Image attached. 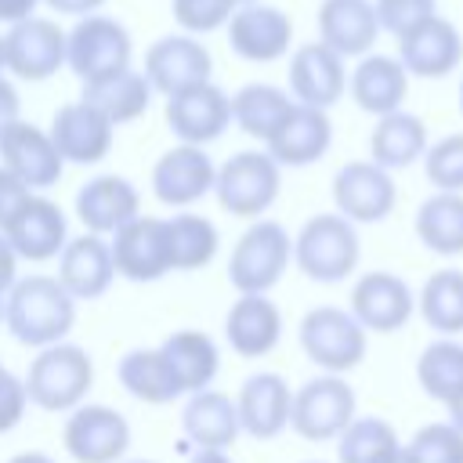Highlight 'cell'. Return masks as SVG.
<instances>
[{
    "mask_svg": "<svg viewBox=\"0 0 463 463\" xmlns=\"http://www.w3.org/2000/svg\"><path fill=\"white\" fill-rule=\"evenodd\" d=\"M224 33H228V47L242 61L268 65V61H279L289 54L293 18L275 4L250 0V4H239L232 11V18L224 22Z\"/></svg>",
    "mask_w": 463,
    "mask_h": 463,
    "instance_id": "10",
    "label": "cell"
},
{
    "mask_svg": "<svg viewBox=\"0 0 463 463\" xmlns=\"http://www.w3.org/2000/svg\"><path fill=\"white\" fill-rule=\"evenodd\" d=\"M365 333L344 307H311L300 318V347L322 373H351L365 358Z\"/></svg>",
    "mask_w": 463,
    "mask_h": 463,
    "instance_id": "7",
    "label": "cell"
},
{
    "mask_svg": "<svg viewBox=\"0 0 463 463\" xmlns=\"http://www.w3.org/2000/svg\"><path fill=\"white\" fill-rule=\"evenodd\" d=\"M362 257V242L354 221L336 213H315L293 239V264L311 282H344Z\"/></svg>",
    "mask_w": 463,
    "mask_h": 463,
    "instance_id": "3",
    "label": "cell"
},
{
    "mask_svg": "<svg viewBox=\"0 0 463 463\" xmlns=\"http://www.w3.org/2000/svg\"><path fill=\"white\" fill-rule=\"evenodd\" d=\"M29 394H25V380H18L14 373L0 369V434L18 427V420L25 416Z\"/></svg>",
    "mask_w": 463,
    "mask_h": 463,
    "instance_id": "45",
    "label": "cell"
},
{
    "mask_svg": "<svg viewBox=\"0 0 463 463\" xmlns=\"http://www.w3.org/2000/svg\"><path fill=\"white\" fill-rule=\"evenodd\" d=\"M152 83L156 94H177L192 83L210 80L213 72V58L206 51V43L195 33H170L159 36L148 51H145V69H141Z\"/></svg>",
    "mask_w": 463,
    "mask_h": 463,
    "instance_id": "15",
    "label": "cell"
},
{
    "mask_svg": "<svg viewBox=\"0 0 463 463\" xmlns=\"http://www.w3.org/2000/svg\"><path fill=\"white\" fill-rule=\"evenodd\" d=\"M307 463H318V459H307Z\"/></svg>",
    "mask_w": 463,
    "mask_h": 463,
    "instance_id": "60",
    "label": "cell"
},
{
    "mask_svg": "<svg viewBox=\"0 0 463 463\" xmlns=\"http://www.w3.org/2000/svg\"><path fill=\"white\" fill-rule=\"evenodd\" d=\"M224 336L235 354L260 358L271 354L282 340V315L268 293H239L224 315Z\"/></svg>",
    "mask_w": 463,
    "mask_h": 463,
    "instance_id": "28",
    "label": "cell"
},
{
    "mask_svg": "<svg viewBox=\"0 0 463 463\" xmlns=\"http://www.w3.org/2000/svg\"><path fill=\"white\" fill-rule=\"evenodd\" d=\"M383 463H416V459H412V452H409L405 445H398V449H394V452H391Z\"/></svg>",
    "mask_w": 463,
    "mask_h": 463,
    "instance_id": "54",
    "label": "cell"
},
{
    "mask_svg": "<svg viewBox=\"0 0 463 463\" xmlns=\"http://www.w3.org/2000/svg\"><path fill=\"white\" fill-rule=\"evenodd\" d=\"M293 260V239L279 221H253L232 246L228 282L239 293H268Z\"/></svg>",
    "mask_w": 463,
    "mask_h": 463,
    "instance_id": "5",
    "label": "cell"
},
{
    "mask_svg": "<svg viewBox=\"0 0 463 463\" xmlns=\"http://www.w3.org/2000/svg\"><path fill=\"white\" fill-rule=\"evenodd\" d=\"M47 134L58 145V152H61L65 163L94 166V163H101L112 152L116 123L98 105H90L87 98H80V101H69V105H61L54 112Z\"/></svg>",
    "mask_w": 463,
    "mask_h": 463,
    "instance_id": "19",
    "label": "cell"
},
{
    "mask_svg": "<svg viewBox=\"0 0 463 463\" xmlns=\"http://www.w3.org/2000/svg\"><path fill=\"white\" fill-rule=\"evenodd\" d=\"M347 94L369 116L394 112L409 98V72L398 61V54H373L369 51L347 72Z\"/></svg>",
    "mask_w": 463,
    "mask_h": 463,
    "instance_id": "26",
    "label": "cell"
},
{
    "mask_svg": "<svg viewBox=\"0 0 463 463\" xmlns=\"http://www.w3.org/2000/svg\"><path fill=\"white\" fill-rule=\"evenodd\" d=\"M166 242H170V271H195L213 260L221 239L206 217L184 210L166 217Z\"/></svg>",
    "mask_w": 463,
    "mask_h": 463,
    "instance_id": "38",
    "label": "cell"
},
{
    "mask_svg": "<svg viewBox=\"0 0 463 463\" xmlns=\"http://www.w3.org/2000/svg\"><path fill=\"white\" fill-rule=\"evenodd\" d=\"M0 232L18 253V260H54L69 242L65 213L47 195H29Z\"/></svg>",
    "mask_w": 463,
    "mask_h": 463,
    "instance_id": "21",
    "label": "cell"
},
{
    "mask_svg": "<svg viewBox=\"0 0 463 463\" xmlns=\"http://www.w3.org/2000/svg\"><path fill=\"white\" fill-rule=\"evenodd\" d=\"M65 452L76 463H119L130 449L127 416L109 405H76L65 420Z\"/></svg>",
    "mask_w": 463,
    "mask_h": 463,
    "instance_id": "11",
    "label": "cell"
},
{
    "mask_svg": "<svg viewBox=\"0 0 463 463\" xmlns=\"http://www.w3.org/2000/svg\"><path fill=\"white\" fill-rule=\"evenodd\" d=\"M235 4H250V0H235Z\"/></svg>",
    "mask_w": 463,
    "mask_h": 463,
    "instance_id": "59",
    "label": "cell"
},
{
    "mask_svg": "<svg viewBox=\"0 0 463 463\" xmlns=\"http://www.w3.org/2000/svg\"><path fill=\"white\" fill-rule=\"evenodd\" d=\"M0 72H4V36H0Z\"/></svg>",
    "mask_w": 463,
    "mask_h": 463,
    "instance_id": "55",
    "label": "cell"
},
{
    "mask_svg": "<svg viewBox=\"0 0 463 463\" xmlns=\"http://www.w3.org/2000/svg\"><path fill=\"white\" fill-rule=\"evenodd\" d=\"M192 463H232V456H228V449H199L192 456Z\"/></svg>",
    "mask_w": 463,
    "mask_h": 463,
    "instance_id": "51",
    "label": "cell"
},
{
    "mask_svg": "<svg viewBox=\"0 0 463 463\" xmlns=\"http://www.w3.org/2000/svg\"><path fill=\"white\" fill-rule=\"evenodd\" d=\"M333 203L336 210L354 224H376L383 221L398 203V184L391 170H383L373 159L344 163L333 174Z\"/></svg>",
    "mask_w": 463,
    "mask_h": 463,
    "instance_id": "12",
    "label": "cell"
},
{
    "mask_svg": "<svg viewBox=\"0 0 463 463\" xmlns=\"http://www.w3.org/2000/svg\"><path fill=\"white\" fill-rule=\"evenodd\" d=\"M423 174L441 192H463V134H445L427 145Z\"/></svg>",
    "mask_w": 463,
    "mask_h": 463,
    "instance_id": "42",
    "label": "cell"
},
{
    "mask_svg": "<svg viewBox=\"0 0 463 463\" xmlns=\"http://www.w3.org/2000/svg\"><path fill=\"white\" fill-rule=\"evenodd\" d=\"M420 318L441 336L463 333V271L459 268H438L423 282Z\"/></svg>",
    "mask_w": 463,
    "mask_h": 463,
    "instance_id": "37",
    "label": "cell"
},
{
    "mask_svg": "<svg viewBox=\"0 0 463 463\" xmlns=\"http://www.w3.org/2000/svg\"><path fill=\"white\" fill-rule=\"evenodd\" d=\"M430 137H427V123L416 112L394 109L376 116V127L369 134V159L380 163L383 170H405L416 159H423Z\"/></svg>",
    "mask_w": 463,
    "mask_h": 463,
    "instance_id": "31",
    "label": "cell"
},
{
    "mask_svg": "<svg viewBox=\"0 0 463 463\" xmlns=\"http://www.w3.org/2000/svg\"><path fill=\"white\" fill-rule=\"evenodd\" d=\"M7 463H54L47 452H18V456H11Z\"/></svg>",
    "mask_w": 463,
    "mask_h": 463,
    "instance_id": "53",
    "label": "cell"
},
{
    "mask_svg": "<svg viewBox=\"0 0 463 463\" xmlns=\"http://www.w3.org/2000/svg\"><path fill=\"white\" fill-rule=\"evenodd\" d=\"M18 112H22L18 87L0 72V127H4V123H11V119H18Z\"/></svg>",
    "mask_w": 463,
    "mask_h": 463,
    "instance_id": "47",
    "label": "cell"
},
{
    "mask_svg": "<svg viewBox=\"0 0 463 463\" xmlns=\"http://www.w3.org/2000/svg\"><path fill=\"white\" fill-rule=\"evenodd\" d=\"M239 4L235 0H170V14L174 22L184 29V33H213V29H224V22L232 18Z\"/></svg>",
    "mask_w": 463,
    "mask_h": 463,
    "instance_id": "43",
    "label": "cell"
},
{
    "mask_svg": "<svg viewBox=\"0 0 463 463\" xmlns=\"http://www.w3.org/2000/svg\"><path fill=\"white\" fill-rule=\"evenodd\" d=\"M264 145H268V152L279 166H311V163H318L333 145L329 109L293 101V109L286 112V119L275 127V134Z\"/></svg>",
    "mask_w": 463,
    "mask_h": 463,
    "instance_id": "23",
    "label": "cell"
},
{
    "mask_svg": "<svg viewBox=\"0 0 463 463\" xmlns=\"http://www.w3.org/2000/svg\"><path fill=\"white\" fill-rule=\"evenodd\" d=\"M398 430L380 416H354L336 438L340 463H383L398 449Z\"/></svg>",
    "mask_w": 463,
    "mask_h": 463,
    "instance_id": "40",
    "label": "cell"
},
{
    "mask_svg": "<svg viewBox=\"0 0 463 463\" xmlns=\"http://www.w3.org/2000/svg\"><path fill=\"white\" fill-rule=\"evenodd\" d=\"M116 279V264H112V250L105 242V235L87 232L76 235L61 246L58 253V282L76 297V300H98Z\"/></svg>",
    "mask_w": 463,
    "mask_h": 463,
    "instance_id": "27",
    "label": "cell"
},
{
    "mask_svg": "<svg viewBox=\"0 0 463 463\" xmlns=\"http://www.w3.org/2000/svg\"><path fill=\"white\" fill-rule=\"evenodd\" d=\"M94 387V362L80 344H47L36 351L25 373V394L43 412H69L76 409L87 391Z\"/></svg>",
    "mask_w": 463,
    "mask_h": 463,
    "instance_id": "2",
    "label": "cell"
},
{
    "mask_svg": "<svg viewBox=\"0 0 463 463\" xmlns=\"http://www.w3.org/2000/svg\"><path fill=\"white\" fill-rule=\"evenodd\" d=\"M235 409H239V427L250 438L271 441L289 427L293 391L279 373H253L242 380L235 394Z\"/></svg>",
    "mask_w": 463,
    "mask_h": 463,
    "instance_id": "24",
    "label": "cell"
},
{
    "mask_svg": "<svg viewBox=\"0 0 463 463\" xmlns=\"http://www.w3.org/2000/svg\"><path fill=\"white\" fill-rule=\"evenodd\" d=\"M213 177H217V166L213 159L206 156L203 145H174L166 148L156 166H152V192L159 203L174 206V210H184L192 203H199L206 192H213Z\"/></svg>",
    "mask_w": 463,
    "mask_h": 463,
    "instance_id": "20",
    "label": "cell"
},
{
    "mask_svg": "<svg viewBox=\"0 0 463 463\" xmlns=\"http://www.w3.org/2000/svg\"><path fill=\"white\" fill-rule=\"evenodd\" d=\"M159 347H163V354H166V362H170V369H174V376H177V383H181L184 394L210 387V380L217 376L221 354H217V344L206 333H199V329H177Z\"/></svg>",
    "mask_w": 463,
    "mask_h": 463,
    "instance_id": "35",
    "label": "cell"
},
{
    "mask_svg": "<svg viewBox=\"0 0 463 463\" xmlns=\"http://www.w3.org/2000/svg\"><path fill=\"white\" fill-rule=\"evenodd\" d=\"M65 65V29L54 18L29 14L4 33V72L25 83H43Z\"/></svg>",
    "mask_w": 463,
    "mask_h": 463,
    "instance_id": "9",
    "label": "cell"
},
{
    "mask_svg": "<svg viewBox=\"0 0 463 463\" xmlns=\"http://www.w3.org/2000/svg\"><path fill=\"white\" fill-rule=\"evenodd\" d=\"M380 29L391 33L394 40L402 33H409L412 25H420L423 18H430L438 11V0H373Z\"/></svg>",
    "mask_w": 463,
    "mask_h": 463,
    "instance_id": "44",
    "label": "cell"
},
{
    "mask_svg": "<svg viewBox=\"0 0 463 463\" xmlns=\"http://www.w3.org/2000/svg\"><path fill=\"white\" fill-rule=\"evenodd\" d=\"M137 206H141L137 188L119 174H98L76 192V217L83 221L87 232L98 235H112L119 224L137 217Z\"/></svg>",
    "mask_w": 463,
    "mask_h": 463,
    "instance_id": "29",
    "label": "cell"
},
{
    "mask_svg": "<svg viewBox=\"0 0 463 463\" xmlns=\"http://www.w3.org/2000/svg\"><path fill=\"white\" fill-rule=\"evenodd\" d=\"M152 83H148V76L141 72V69H134V65H127V69H119V72H109V76H101V80H90V83H83V94L80 98H87L90 105H98L116 127H123V123H134L137 116H145V109L152 105Z\"/></svg>",
    "mask_w": 463,
    "mask_h": 463,
    "instance_id": "32",
    "label": "cell"
},
{
    "mask_svg": "<svg viewBox=\"0 0 463 463\" xmlns=\"http://www.w3.org/2000/svg\"><path fill=\"white\" fill-rule=\"evenodd\" d=\"M282 188V166L271 159V152L264 148H242L235 156H228L217 166L213 177V192L224 213L232 217H260Z\"/></svg>",
    "mask_w": 463,
    "mask_h": 463,
    "instance_id": "4",
    "label": "cell"
},
{
    "mask_svg": "<svg viewBox=\"0 0 463 463\" xmlns=\"http://www.w3.org/2000/svg\"><path fill=\"white\" fill-rule=\"evenodd\" d=\"M416 239L438 257L463 253V192H434L416 210Z\"/></svg>",
    "mask_w": 463,
    "mask_h": 463,
    "instance_id": "34",
    "label": "cell"
},
{
    "mask_svg": "<svg viewBox=\"0 0 463 463\" xmlns=\"http://www.w3.org/2000/svg\"><path fill=\"white\" fill-rule=\"evenodd\" d=\"M315 25L318 40L344 58L369 54L376 47V36L383 33L373 0H322L315 11Z\"/></svg>",
    "mask_w": 463,
    "mask_h": 463,
    "instance_id": "25",
    "label": "cell"
},
{
    "mask_svg": "<svg viewBox=\"0 0 463 463\" xmlns=\"http://www.w3.org/2000/svg\"><path fill=\"white\" fill-rule=\"evenodd\" d=\"M29 195H33V188H29L22 177H14V174L0 163V228L14 217V210H18Z\"/></svg>",
    "mask_w": 463,
    "mask_h": 463,
    "instance_id": "46",
    "label": "cell"
},
{
    "mask_svg": "<svg viewBox=\"0 0 463 463\" xmlns=\"http://www.w3.org/2000/svg\"><path fill=\"white\" fill-rule=\"evenodd\" d=\"M0 322H4V300H0Z\"/></svg>",
    "mask_w": 463,
    "mask_h": 463,
    "instance_id": "58",
    "label": "cell"
},
{
    "mask_svg": "<svg viewBox=\"0 0 463 463\" xmlns=\"http://www.w3.org/2000/svg\"><path fill=\"white\" fill-rule=\"evenodd\" d=\"M416 380L423 387L427 398L434 402H449L463 391V344L456 336H441L434 344H427L416 358Z\"/></svg>",
    "mask_w": 463,
    "mask_h": 463,
    "instance_id": "39",
    "label": "cell"
},
{
    "mask_svg": "<svg viewBox=\"0 0 463 463\" xmlns=\"http://www.w3.org/2000/svg\"><path fill=\"white\" fill-rule=\"evenodd\" d=\"M354 387L340 373H326L307 380L300 391H293V409H289V427L304 441H329L340 438V430L354 420Z\"/></svg>",
    "mask_w": 463,
    "mask_h": 463,
    "instance_id": "8",
    "label": "cell"
},
{
    "mask_svg": "<svg viewBox=\"0 0 463 463\" xmlns=\"http://www.w3.org/2000/svg\"><path fill=\"white\" fill-rule=\"evenodd\" d=\"M344 61L347 58L336 54L322 40L300 43L289 54V72H286L293 101H304L315 109H333L347 94V65Z\"/></svg>",
    "mask_w": 463,
    "mask_h": 463,
    "instance_id": "18",
    "label": "cell"
},
{
    "mask_svg": "<svg viewBox=\"0 0 463 463\" xmlns=\"http://www.w3.org/2000/svg\"><path fill=\"white\" fill-rule=\"evenodd\" d=\"M398 61L409 76L420 80H445L463 61V33L456 22L441 18L438 11L398 36Z\"/></svg>",
    "mask_w": 463,
    "mask_h": 463,
    "instance_id": "14",
    "label": "cell"
},
{
    "mask_svg": "<svg viewBox=\"0 0 463 463\" xmlns=\"http://www.w3.org/2000/svg\"><path fill=\"white\" fill-rule=\"evenodd\" d=\"M14 268H18V253L11 250V242L0 232V293H7V286L14 282Z\"/></svg>",
    "mask_w": 463,
    "mask_h": 463,
    "instance_id": "50",
    "label": "cell"
},
{
    "mask_svg": "<svg viewBox=\"0 0 463 463\" xmlns=\"http://www.w3.org/2000/svg\"><path fill=\"white\" fill-rule=\"evenodd\" d=\"M116 275L130 282H156L170 271V242L163 217H130L109 239Z\"/></svg>",
    "mask_w": 463,
    "mask_h": 463,
    "instance_id": "13",
    "label": "cell"
},
{
    "mask_svg": "<svg viewBox=\"0 0 463 463\" xmlns=\"http://www.w3.org/2000/svg\"><path fill=\"white\" fill-rule=\"evenodd\" d=\"M40 4L43 0H0V25H14V22L36 14Z\"/></svg>",
    "mask_w": 463,
    "mask_h": 463,
    "instance_id": "48",
    "label": "cell"
},
{
    "mask_svg": "<svg viewBox=\"0 0 463 463\" xmlns=\"http://www.w3.org/2000/svg\"><path fill=\"white\" fill-rule=\"evenodd\" d=\"M0 369H4V365H0Z\"/></svg>",
    "mask_w": 463,
    "mask_h": 463,
    "instance_id": "61",
    "label": "cell"
},
{
    "mask_svg": "<svg viewBox=\"0 0 463 463\" xmlns=\"http://www.w3.org/2000/svg\"><path fill=\"white\" fill-rule=\"evenodd\" d=\"M416 311V297L402 275L365 271L351 289V315L369 333H398Z\"/></svg>",
    "mask_w": 463,
    "mask_h": 463,
    "instance_id": "22",
    "label": "cell"
},
{
    "mask_svg": "<svg viewBox=\"0 0 463 463\" xmlns=\"http://www.w3.org/2000/svg\"><path fill=\"white\" fill-rule=\"evenodd\" d=\"M181 427L195 449H232L242 434L235 398L210 387L188 394V405L181 409Z\"/></svg>",
    "mask_w": 463,
    "mask_h": 463,
    "instance_id": "30",
    "label": "cell"
},
{
    "mask_svg": "<svg viewBox=\"0 0 463 463\" xmlns=\"http://www.w3.org/2000/svg\"><path fill=\"white\" fill-rule=\"evenodd\" d=\"M459 112H463V80H459Z\"/></svg>",
    "mask_w": 463,
    "mask_h": 463,
    "instance_id": "57",
    "label": "cell"
},
{
    "mask_svg": "<svg viewBox=\"0 0 463 463\" xmlns=\"http://www.w3.org/2000/svg\"><path fill=\"white\" fill-rule=\"evenodd\" d=\"M445 409H449V420L463 430V391H459L456 398H449V402H445Z\"/></svg>",
    "mask_w": 463,
    "mask_h": 463,
    "instance_id": "52",
    "label": "cell"
},
{
    "mask_svg": "<svg viewBox=\"0 0 463 463\" xmlns=\"http://www.w3.org/2000/svg\"><path fill=\"white\" fill-rule=\"evenodd\" d=\"M54 14H72V18H83V14H94L105 7V0H43Z\"/></svg>",
    "mask_w": 463,
    "mask_h": 463,
    "instance_id": "49",
    "label": "cell"
},
{
    "mask_svg": "<svg viewBox=\"0 0 463 463\" xmlns=\"http://www.w3.org/2000/svg\"><path fill=\"white\" fill-rule=\"evenodd\" d=\"M119 383L127 394H134L145 405H170L181 391L163 347H134L119 358Z\"/></svg>",
    "mask_w": 463,
    "mask_h": 463,
    "instance_id": "33",
    "label": "cell"
},
{
    "mask_svg": "<svg viewBox=\"0 0 463 463\" xmlns=\"http://www.w3.org/2000/svg\"><path fill=\"white\" fill-rule=\"evenodd\" d=\"M166 127L177 141L210 145L232 127V98L210 80L192 83L166 98Z\"/></svg>",
    "mask_w": 463,
    "mask_h": 463,
    "instance_id": "16",
    "label": "cell"
},
{
    "mask_svg": "<svg viewBox=\"0 0 463 463\" xmlns=\"http://www.w3.org/2000/svg\"><path fill=\"white\" fill-rule=\"evenodd\" d=\"M76 322V297L58 282V275H29L7 286L4 326L25 347H47L69 336Z\"/></svg>",
    "mask_w": 463,
    "mask_h": 463,
    "instance_id": "1",
    "label": "cell"
},
{
    "mask_svg": "<svg viewBox=\"0 0 463 463\" xmlns=\"http://www.w3.org/2000/svg\"><path fill=\"white\" fill-rule=\"evenodd\" d=\"M405 449L416 463H463V430L452 420L427 423L405 441Z\"/></svg>",
    "mask_w": 463,
    "mask_h": 463,
    "instance_id": "41",
    "label": "cell"
},
{
    "mask_svg": "<svg viewBox=\"0 0 463 463\" xmlns=\"http://www.w3.org/2000/svg\"><path fill=\"white\" fill-rule=\"evenodd\" d=\"M0 163L14 177H22L33 192L58 184V177L65 170V159H61L58 145L51 141V134L36 123H25L22 116L0 127Z\"/></svg>",
    "mask_w": 463,
    "mask_h": 463,
    "instance_id": "17",
    "label": "cell"
},
{
    "mask_svg": "<svg viewBox=\"0 0 463 463\" xmlns=\"http://www.w3.org/2000/svg\"><path fill=\"white\" fill-rule=\"evenodd\" d=\"M130 54H134V40H130L127 25L109 14H98V11L76 18V25L65 33V65L83 83L127 69Z\"/></svg>",
    "mask_w": 463,
    "mask_h": 463,
    "instance_id": "6",
    "label": "cell"
},
{
    "mask_svg": "<svg viewBox=\"0 0 463 463\" xmlns=\"http://www.w3.org/2000/svg\"><path fill=\"white\" fill-rule=\"evenodd\" d=\"M289 109L293 94L275 83H246L232 94V123L257 141H268Z\"/></svg>",
    "mask_w": 463,
    "mask_h": 463,
    "instance_id": "36",
    "label": "cell"
},
{
    "mask_svg": "<svg viewBox=\"0 0 463 463\" xmlns=\"http://www.w3.org/2000/svg\"><path fill=\"white\" fill-rule=\"evenodd\" d=\"M119 463H156V459H119Z\"/></svg>",
    "mask_w": 463,
    "mask_h": 463,
    "instance_id": "56",
    "label": "cell"
}]
</instances>
